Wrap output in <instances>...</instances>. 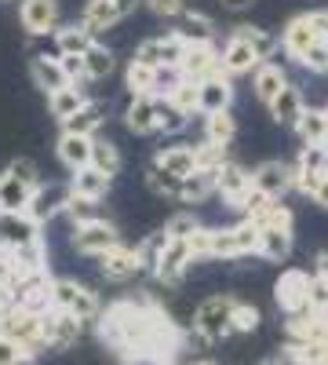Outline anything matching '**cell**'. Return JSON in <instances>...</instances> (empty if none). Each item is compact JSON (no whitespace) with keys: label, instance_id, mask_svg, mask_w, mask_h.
I'll return each mask as SVG.
<instances>
[{"label":"cell","instance_id":"cell-7","mask_svg":"<svg viewBox=\"0 0 328 365\" xmlns=\"http://www.w3.org/2000/svg\"><path fill=\"white\" fill-rule=\"evenodd\" d=\"M274 299L285 314H300L310 307V274L300 267H288L281 270V278L274 285Z\"/></svg>","mask_w":328,"mask_h":365},{"label":"cell","instance_id":"cell-44","mask_svg":"<svg viewBox=\"0 0 328 365\" xmlns=\"http://www.w3.org/2000/svg\"><path fill=\"white\" fill-rule=\"evenodd\" d=\"M263 322V311L255 307V303H233V332H255Z\"/></svg>","mask_w":328,"mask_h":365},{"label":"cell","instance_id":"cell-56","mask_svg":"<svg viewBox=\"0 0 328 365\" xmlns=\"http://www.w3.org/2000/svg\"><path fill=\"white\" fill-rule=\"evenodd\" d=\"M219 4H223L226 11H248V8L255 4V0H219Z\"/></svg>","mask_w":328,"mask_h":365},{"label":"cell","instance_id":"cell-47","mask_svg":"<svg viewBox=\"0 0 328 365\" xmlns=\"http://www.w3.org/2000/svg\"><path fill=\"white\" fill-rule=\"evenodd\" d=\"M95 205H99V201H88V197L70 194V201H66V216L73 220V227H77V223H88V220H99Z\"/></svg>","mask_w":328,"mask_h":365},{"label":"cell","instance_id":"cell-29","mask_svg":"<svg viewBox=\"0 0 328 365\" xmlns=\"http://www.w3.org/2000/svg\"><path fill=\"white\" fill-rule=\"evenodd\" d=\"M110 175L106 172H99V168H77L73 172V179H70V194H77V197H88V201H102L106 197V190H110Z\"/></svg>","mask_w":328,"mask_h":365},{"label":"cell","instance_id":"cell-51","mask_svg":"<svg viewBox=\"0 0 328 365\" xmlns=\"http://www.w3.org/2000/svg\"><path fill=\"white\" fill-rule=\"evenodd\" d=\"M300 66L310 70V73H328V41H317V44L307 51V58H303Z\"/></svg>","mask_w":328,"mask_h":365},{"label":"cell","instance_id":"cell-19","mask_svg":"<svg viewBox=\"0 0 328 365\" xmlns=\"http://www.w3.org/2000/svg\"><path fill=\"white\" fill-rule=\"evenodd\" d=\"M233 103V81L226 73H216L208 81H197V110L204 113H223Z\"/></svg>","mask_w":328,"mask_h":365},{"label":"cell","instance_id":"cell-52","mask_svg":"<svg viewBox=\"0 0 328 365\" xmlns=\"http://www.w3.org/2000/svg\"><path fill=\"white\" fill-rule=\"evenodd\" d=\"M146 8H150L154 15H161V19H179L186 11V0H142Z\"/></svg>","mask_w":328,"mask_h":365},{"label":"cell","instance_id":"cell-12","mask_svg":"<svg viewBox=\"0 0 328 365\" xmlns=\"http://www.w3.org/2000/svg\"><path fill=\"white\" fill-rule=\"evenodd\" d=\"M41 322H44V347H48V351H66V347H73L77 336H80V325H84L80 318L58 311V307H48V311L41 314Z\"/></svg>","mask_w":328,"mask_h":365},{"label":"cell","instance_id":"cell-57","mask_svg":"<svg viewBox=\"0 0 328 365\" xmlns=\"http://www.w3.org/2000/svg\"><path fill=\"white\" fill-rule=\"evenodd\" d=\"M194 365H216V361H208V358H204V361H194Z\"/></svg>","mask_w":328,"mask_h":365},{"label":"cell","instance_id":"cell-30","mask_svg":"<svg viewBox=\"0 0 328 365\" xmlns=\"http://www.w3.org/2000/svg\"><path fill=\"white\" fill-rule=\"evenodd\" d=\"M216 194V172L208 168H197L190 175H183V182H179V197L175 201H186V205H201L204 197Z\"/></svg>","mask_w":328,"mask_h":365},{"label":"cell","instance_id":"cell-16","mask_svg":"<svg viewBox=\"0 0 328 365\" xmlns=\"http://www.w3.org/2000/svg\"><path fill=\"white\" fill-rule=\"evenodd\" d=\"M292 179H295V168L285 165V161H263L255 172H252V187L263 190L266 197L281 201L288 190H292Z\"/></svg>","mask_w":328,"mask_h":365},{"label":"cell","instance_id":"cell-28","mask_svg":"<svg viewBox=\"0 0 328 365\" xmlns=\"http://www.w3.org/2000/svg\"><path fill=\"white\" fill-rule=\"evenodd\" d=\"M285 84H288V73H285V66H277V63H259V66L252 70V91H255L259 103H270Z\"/></svg>","mask_w":328,"mask_h":365},{"label":"cell","instance_id":"cell-23","mask_svg":"<svg viewBox=\"0 0 328 365\" xmlns=\"http://www.w3.org/2000/svg\"><path fill=\"white\" fill-rule=\"evenodd\" d=\"M29 77H33V84L44 91V96L73 84L66 77V70H63V58H55V55H33V63H29Z\"/></svg>","mask_w":328,"mask_h":365},{"label":"cell","instance_id":"cell-42","mask_svg":"<svg viewBox=\"0 0 328 365\" xmlns=\"http://www.w3.org/2000/svg\"><path fill=\"white\" fill-rule=\"evenodd\" d=\"M164 99H171V103H175L179 110H183L186 117L201 113V110H197V81H186V77H183V81H179V84H175V88L168 91Z\"/></svg>","mask_w":328,"mask_h":365},{"label":"cell","instance_id":"cell-27","mask_svg":"<svg viewBox=\"0 0 328 365\" xmlns=\"http://www.w3.org/2000/svg\"><path fill=\"white\" fill-rule=\"evenodd\" d=\"M125 125L135 135H154L157 132V110H154V96H132L128 110H125Z\"/></svg>","mask_w":328,"mask_h":365},{"label":"cell","instance_id":"cell-4","mask_svg":"<svg viewBox=\"0 0 328 365\" xmlns=\"http://www.w3.org/2000/svg\"><path fill=\"white\" fill-rule=\"evenodd\" d=\"M259 249V227L252 220H241L233 227L212 230V249H208V259H241L252 256Z\"/></svg>","mask_w":328,"mask_h":365},{"label":"cell","instance_id":"cell-39","mask_svg":"<svg viewBox=\"0 0 328 365\" xmlns=\"http://www.w3.org/2000/svg\"><path fill=\"white\" fill-rule=\"evenodd\" d=\"M154 110H157V132H164V135H175V132H183L190 125V117L164 96L154 99Z\"/></svg>","mask_w":328,"mask_h":365},{"label":"cell","instance_id":"cell-17","mask_svg":"<svg viewBox=\"0 0 328 365\" xmlns=\"http://www.w3.org/2000/svg\"><path fill=\"white\" fill-rule=\"evenodd\" d=\"M317 41H321V37H317L310 15H295V19L285 26V34H281V51H285L288 58H295V63H303L307 51H310Z\"/></svg>","mask_w":328,"mask_h":365},{"label":"cell","instance_id":"cell-37","mask_svg":"<svg viewBox=\"0 0 328 365\" xmlns=\"http://www.w3.org/2000/svg\"><path fill=\"white\" fill-rule=\"evenodd\" d=\"M80 58H84V77L88 81H106L113 73V66H117V58H113V51L106 44H92Z\"/></svg>","mask_w":328,"mask_h":365},{"label":"cell","instance_id":"cell-31","mask_svg":"<svg viewBox=\"0 0 328 365\" xmlns=\"http://www.w3.org/2000/svg\"><path fill=\"white\" fill-rule=\"evenodd\" d=\"M295 135L303 139V146H321V143H328V110L307 106L303 117L295 120Z\"/></svg>","mask_w":328,"mask_h":365},{"label":"cell","instance_id":"cell-21","mask_svg":"<svg viewBox=\"0 0 328 365\" xmlns=\"http://www.w3.org/2000/svg\"><path fill=\"white\" fill-rule=\"evenodd\" d=\"M125 15L128 11L121 8V0H88L84 11H80V26L95 37V34H102V29H113Z\"/></svg>","mask_w":328,"mask_h":365},{"label":"cell","instance_id":"cell-25","mask_svg":"<svg viewBox=\"0 0 328 365\" xmlns=\"http://www.w3.org/2000/svg\"><path fill=\"white\" fill-rule=\"evenodd\" d=\"M154 168H161V172H168V175H179V179H183V175L197 172V154H194L190 143H175V146L157 150Z\"/></svg>","mask_w":328,"mask_h":365},{"label":"cell","instance_id":"cell-43","mask_svg":"<svg viewBox=\"0 0 328 365\" xmlns=\"http://www.w3.org/2000/svg\"><path fill=\"white\" fill-rule=\"evenodd\" d=\"M194 154H197V168H208V172H216L223 161H230L226 146L223 143H208V139H201V146H194Z\"/></svg>","mask_w":328,"mask_h":365},{"label":"cell","instance_id":"cell-50","mask_svg":"<svg viewBox=\"0 0 328 365\" xmlns=\"http://www.w3.org/2000/svg\"><path fill=\"white\" fill-rule=\"evenodd\" d=\"M197 227H201L197 216H190V212H179V216H171V220L164 223V234H168V237H190Z\"/></svg>","mask_w":328,"mask_h":365},{"label":"cell","instance_id":"cell-38","mask_svg":"<svg viewBox=\"0 0 328 365\" xmlns=\"http://www.w3.org/2000/svg\"><path fill=\"white\" fill-rule=\"evenodd\" d=\"M233 135H237V120H233L230 110H223V113H204V139H208V143L230 146Z\"/></svg>","mask_w":328,"mask_h":365},{"label":"cell","instance_id":"cell-8","mask_svg":"<svg viewBox=\"0 0 328 365\" xmlns=\"http://www.w3.org/2000/svg\"><path fill=\"white\" fill-rule=\"evenodd\" d=\"M186 51V37L183 34H164V37H150L135 48V58L146 66L157 70H179V58Z\"/></svg>","mask_w":328,"mask_h":365},{"label":"cell","instance_id":"cell-22","mask_svg":"<svg viewBox=\"0 0 328 365\" xmlns=\"http://www.w3.org/2000/svg\"><path fill=\"white\" fill-rule=\"evenodd\" d=\"M266 110H270V117L277 120V125H285V128H295V120L303 117V110H307V99H303V91L295 88L292 81L277 91V96L266 103Z\"/></svg>","mask_w":328,"mask_h":365},{"label":"cell","instance_id":"cell-34","mask_svg":"<svg viewBox=\"0 0 328 365\" xmlns=\"http://www.w3.org/2000/svg\"><path fill=\"white\" fill-rule=\"evenodd\" d=\"M84 103H88V96H84L80 84H66V88H58V91H51V96H48V110H51V117H58V120L73 117Z\"/></svg>","mask_w":328,"mask_h":365},{"label":"cell","instance_id":"cell-13","mask_svg":"<svg viewBox=\"0 0 328 365\" xmlns=\"http://www.w3.org/2000/svg\"><path fill=\"white\" fill-rule=\"evenodd\" d=\"M142 267H146V263H142V252L132 249V245H125V241L99 256V270H102L106 282H132Z\"/></svg>","mask_w":328,"mask_h":365},{"label":"cell","instance_id":"cell-49","mask_svg":"<svg viewBox=\"0 0 328 365\" xmlns=\"http://www.w3.org/2000/svg\"><path fill=\"white\" fill-rule=\"evenodd\" d=\"M29 358L33 354H29L26 347H18L15 340H8L4 332H0V365H26Z\"/></svg>","mask_w":328,"mask_h":365},{"label":"cell","instance_id":"cell-10","mask_svg":"<svg viewBox=\"0 0 328 365\" xmlns=\"http://www.w3.org/2000/svg\"><path fill=\"white\" fill-rule=\"evenodd\" d=\"M190 263H194L190 241L186 237H168L161 259L154 263V278L164 282V285H179V282H183V274L190 270Z\"/></svg>","mask_w":328,"mask_h":365},{"label":"cell","instance_id":"cell-2","mask_svg":"<svg viewBox=\"0 0 328 365\" xmlns=\"http://www.w3.org/2000/svg\"><path fill=\"white\" fill-rule=\"evenodd\" d=\"M233 296H208L194 311V332L204 344H219L233 332Z\"/></svg>","mask_w":328,"mask_h":365},{"label":"cell","instance_id":"cell-6","mask_svg":"<svg viewBox=\"0 0 328 365\" xmlns=\"http://www.w3.org/2000/svg\"><path fill=\"white\" fill-rule=\"evenodd\" d=\"M113 245H121V230H117L110 220H88V223H77L73 227V249L84 252V256H102L110 252Z\"/></svg>","mask_w":328,"mask_h":365},{"label":"cell","instance_id":"cell-20","mask_svg":"<svg viewBox=\"0 0 328 365\" xmlns=\"http://www.w3.org/2000/svg\"><path fill=\"white\" fill-rule=\"evenodd\" d=\"M66 201H70V187H58V182H41L26 212H29V216H33V220L44 227L51 216H58V212H66Z\"/></svg>","mask_w":328,"mask_h":365},{"label":"cell","instance_id":"cell-55","mask_svg":"<svg viewBox=\"0 0 328 365\" xmlns=\"http://www.w3.org/2000/svg\"><path fill=\"white\" fill-rule=\"evenodd\" d=\"M310 201H314V205H321V208H328V175H324V179L317 182V187H314Z\"/></svg>","mask_w":328,"mask_h":365},{"label":"cell","instance_id":"cell-26","mask_svg":"<svg viewBox=\"0 0 328 365\" xmlns=\"http://www.w3.org/2000/svg\"><path fill=\"white\" fill-rule=\"evenodd\" d=\"M292 241L295 234L285 227H259V249L255 256H263L266 263H285L292 256Z\"/></svg>","mask_w":328,"mask_h":365},{"label":"cell","instance_id":"cell-11","mask_svg":"<svg viewBox=\"0 0 328 365\" xmlns=\"http://www.w3.org/2000/svg\"><path fill=\"white\" fill-rule=\"evenodd\" d=\"M41 241V223L29 212H0V249H26Z\"/></svg>","mask_w":328,"mask_h":365},{"label":"cell","instance_id":"cell-53","mask_svg":"<svg viewBox=\"0 0 328 365\" xmlns=\"http://www.w3.org/2000/svg\"><path fill=\"white\" fill-rule=\"evenodd\" d=\"M186 241H190L194 259H208V249H212V227H197Z\"/></svg>","mask_w":328,"mask_h":365},{"label":"cell","instance_id":"cell-45","mask_svg":"<svg viewBox=\"0 0 328 365\" xmlns=\"http://www.w3.org/2000/svg\"><path fill=\"white\" fill-rule=\"evenodd\" d=\"M295 168H303V172H328V143H321V146H303Z\"/></svg>","mask_w":328,"mask_h":365},{"label":"cell","instance_id":"cell-32","mask_svg":"<svg viewBox=\"0 0 328 365\" xmlns=\"http://www.w3.org/2000/svg\"><path fill=\"white\" fill-rule=\"evenodd\" d=\"M102 120H106V110H102L99 103L88 99L73 117H66V120H63V132H73V135H99Z\"/></svg>","mask_w":328,"mask_h":365},{"label":"cell","instance_id":"cell-36","mask_svg":"<svg viewBox=\"0 0 328 365\" xmlns=\"http://www.w3.org/2000/svg\"><path fill=\"white\" fill-rule=\"evenodd\" d=\"M125 84L132 96H154L157 99V66H146L139 58H132L125 70Z\"/></svg>","mask_w":328,"mask_h":365},{"label":"cell","instance_id":"cell-3","mask_svg":"<svg viewBox=\"0 0 328 365\" xmlns=\"http://www.w3.org/2000/svg\"><path fill=\"white\" fill-rule=\"evenodd\" d=\"M51 307L66 311V314H73L80 322H95L102 314L99 296L88 289V285L73 282V278H51Z\"/></svg>","mask_w":328,"mask_h":365},{"label":"cell","instance_id":"cell-46","mask_svg":"<svg viewBox=\"0 0 328 365\" xmlns=\"http://www.w3.org/2000/svg\"><path fill=\"white\" fill-rule=\"evenodd\" d=\"M146 182H150V190L154 194H161V197H179V175H168V172H161V168H150L146 172Z\"/></svg>","mask_w":328,"mask_h":365},{"label":"cell","instance_id":"cell-5","mask_svg":"<svg viewBox=\"0 0 328 365\" xmlns=\"http://www.w3.org/2000/svg\"><path fill=\"white\" fill-rule=\"evenodd\" d=\"M0 332H4L8 340H15L18 347H26L29 354L48 351V347H44V322H41V314L18 307V303H15L4 318H0Z\"/></svg>","mask_w":328,"mask_h":365},{"label":"cell","instance_id":"cell-48","mask_svg":"<svg viewBox=\"0 0 328 365\" xmlns=\"http://www.w3.org/2000/svg\"><path fill=\"white\" fill-rule=\"evenodd\" d=\"M22 278V263L11 249H0V285H15Z\"/></svg>","mask_w":328,"mask_h":365},{"label":"cell","instance_id":"cell-14","mask_svg":"<svg viewBox=\"0 0 328 365\" xmlns=\"http://www.w3.org/2000/svg\"><path fill=\"white\" fill-rule=\"evenodd\" d=\"M18 19L29 37H51L58 29V4L55 0H22Z\"/></svg>","mask_w":328,"mask_h":365},{"label":"cell","instance_id":"cell-1","mask_svg":"<svg viewBox=\"0 0 328 365\" xmlns=\"http://www.w3.org/2000/svg\"><path fill=\"white\" fill-rule=\"evenodd\" d=\"M41 187V172L33 161H11L0 172V212H26Z\"/></svg>","mask_w":328,"mask_h":365},{"label":"cell","instance_id":"cell-15","mask_svg":"<svg viewBox=\"0 0 328 365\" xmlns=\"http://www.w3.org/2000/svg\"><path fill=\"white\" fill-rule=\"evenodd\" d=\"M252 190V172H245L237 161H223L216 168V194L230 205V208H241V201Z\"/></svg>","mask_w":328,"mask_h":365},{"label":"cell","instance_id":"cell-35","mask_svg":"<svg viewBox=\"0 0 328 365\" xmlns=\"http://www.w3.org/2000/svg\"><path fill=\"white\" fill-rule=\"evenodd\" d=\"M92 44H95V37L88 34L80 22H73V26H58V29H55V48H58V55H84Z\"/></svg>","mask_w":328,"mask_h":365},{"label":"cell","instance_id":"cell-54","mask_svg":"<svg viewBox=\"0 0 328 365\" xmlns=\"http://www.w3.org/2000/svg\"><path fill=\"white\" fill-rule=\"evenodd\" d=\"M11 307H15V292H11V285H0V318H4Z\"/></svg>","mask_w":328,"mask_h":365},{"label":"cell","instance_id":"cell-18","mask_svg":"<svg viewBox=\"0 0 328 365\" xmlns=\"http://www.w3.org/2000/svg\"><path fill=\"white\" fill-rule=\"evenodd\" d=\"M219 63H223V73L233 81V77H241V73H252L259 66V55L252 51V44L245 37H237L233 29H230V37H226L223 51H219Z\"/></svg>","mask_w":328,"mask_h":365},{"label":"cell","instance_id":"cell-33","mask_svg":"<svg viewBox=\"0 0 328 365\" xmlns=\"http://www.w3.org/2000/svg\"><path fill=\"white\" fill-rule=\"evenodd\" d=\"M237 37H245L252 44V51L259 55V63H270V58L281 51V37L270 34V29H259V26H233Z\"/></svg>","mask_w":328,"mask_h":365},{"label":"cell","instance_id":"cell-9","mask_svg":"<svg viewBox=\"0 0 328 365\" xmlns=\"http://www.w3.org/2000/svg\"><path fill=\"white\" fill-rule=\"evenodd\" d=\"M179 73L186 81H208L223 73V63H219V51L212 41H186V51L179 58Z\"/></svg>","mask_w":328,"mask_h":365},{"label":"cell","instance_id":"cell-24","mask_svg":"<svg viewBox=\"0 0 328 365\" xmlns=\"http://www.w3.org/2000/svg\"><path fill=\"white\" fill-rule=\"evenodd\" d=\"M92 143H95V135L63 132V135H58V143H55V154H58V161H63L70 172H77V168L92 165Z\"/></svg>","mask_w":328,"mask_h":365},{"label":"cell","instance_id":"cell-40","mask_svg":"<svg viewBox=\"0 0 328 365\" xmlns=\"http://www.w3.org/2000/svg\"><path fill=\"white\" fill-rule=\"evenodd\" d=\"M183 19V29H175V34H183L186 41H212L216 37V22L201 15V11H183L179 15Z\"/></svg>","mask_w":328,"mask_h":365},{"label":"cell","instance_id":"cell-41","mask_svg":"<svg viewBox=\"0 0 328 365\" xmlns=\"http://www.w3.org/2000/svg\"><path fill=\"white\" fill-rule=\"evenodd\" d=\"M92 168L106 172L110 179L121 172V154H117V146H113L110 139H99V135H95V143H92Z\"/></svg>","mask_w":328,"mask_h":365}]
</instances>
